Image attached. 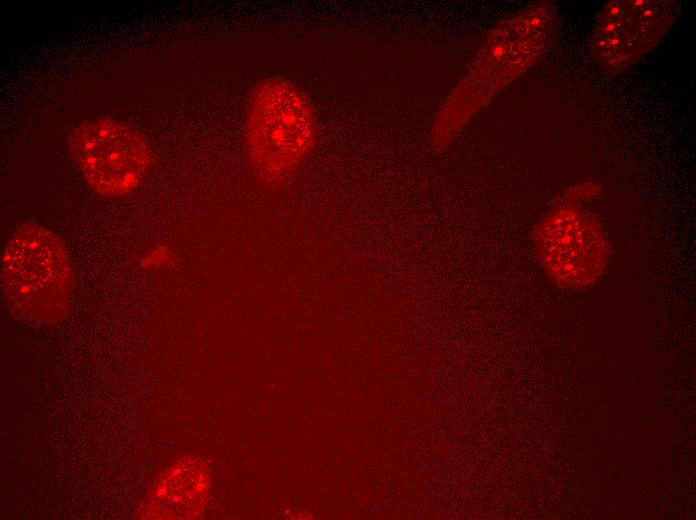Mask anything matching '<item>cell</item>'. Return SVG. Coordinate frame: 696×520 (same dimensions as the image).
<instances>
[{
  "instance_id": "1",
  "label": "cell",
  "mask_w": 696,
  "mask_h": 520,
  "mask_svg": "<svg viewBox=\"0 0 696 520\" xmlns=\"http://www.w3.org/2000/svg\"><path fill=\"white\" fill-rule=\"evenodd\" d=\"M556 28L557 14L550 2L530 5L498 24L440 110L434 133L450 120L447 131L450 136L504 87L533 66L549 49Z\"/></svg>"
},
{
  "instance_id": "2",
  "label": "cell",
  "mask_w": 696,
  "mask_h": 520,
  "mask_svg": "<svg viewBox=\"0 0 696 520\" xmlns=\"http://www.w3.org/2000/svg\"><path fill=\"white\" fill-rule=\"evenodd\" d=\"M1 286L20 316L40 323L64 318L70 309L73 270L62 240L37 222L19 225L3 252Z\"/></svg>"
},
{
  "instance_id": "3",
  "label": "cell",
  "mask_w": 696,
  "mask_h": 520,
  "mask_svg": "<svg viewBox=\"0 0 696 520\" xmlns=\"http://www.w3.org/2000/svg\"><path fill=\"white\" fill-rule=\"evenodd\" d=\"M318 132L315 108L294 82L270 76L250 92L244 122L247 150L260 174L288 175L312 150Z\"/></svg>"
},
{
  "instance_id": "4",
  "label": "cell",
  "mask_w": 696,
  "mask_h": 520,
  "mask_svg": "<svg viewBox=\"0 0 696 520\" xmlns=\"http://www.w3.org/2000/svg\"><path fill=\"white\" fill-rule=\"evenodd\" d=\"M69 150L88 186L106 198L137 190L155 161L140 130L107 116L78 124L70 135Z\"/></svg>"
},
{
  "instance_id": "5",
  "label": "cell",
  "mask_w": 696,
  "mask_h": 520,
  "mask_svg": "<svg viewBox=\"0 0 696 520\" xmlns=\"http://www.w3.org/2000/svg\"><path fill=\"white\" fill-rule=\"evenodd\" d=\"M535 242L547 275L568 289L582 290L596 283L610 256L600 224L573 206L549 213L535 230Z\"/></svg>"
},
{
  "instance_id": "6",
  "label": "cell",
  "mask_w": 696,
  "mask_h": 520,
  "mask_svg": "<svg viewBox=\"0 0 696 520\" xmlns=\"http://www.w3.org/2000/svg\"><path fill=\"white\" fill-rule=\"evenodd\" d=\"M679 14L667 0H618L605 3L589 40L592 59L606 72H623L653 50Z\"/></svg>"
}]
</instances>
